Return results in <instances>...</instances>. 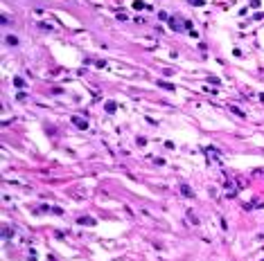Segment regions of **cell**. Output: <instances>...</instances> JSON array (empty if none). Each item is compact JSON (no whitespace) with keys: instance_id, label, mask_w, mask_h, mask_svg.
<instances>
[{"instance_id":"obj_1","label":"cell","mask_w":264,"mask_h":261,"mask_svg":"<svg viewBox=\"0 0 264 261\" xmlns=\"http://www.w3.org/2000/svg\"><path fill=\"white\" fill-rule=\"evenodd\" d=\"M72 122H75L81 131H86V128H88V122H84V119H79V117H72Z\"/></svg>"},{"instance_id":"obj_2","label":"cell","mask_w":264,"mask_h":261,"mask_svg":"<svg viewBox=\"0 0 264 261\" xmlns=\"http://www.w3.org/2000/svg\"><path fill=\"white\" fill-rule=\"evenodd\" d=\"M79 223H81V225H95V218H90V216H81Z\"/></svg>"},{"instance_id":"obj_3","label":"cell","mask_w":264,"mask_h":261,"mask_svg":"<svg viewBox=\"0 0 264 261\" xmlns=\"http://www.w3.org/2000/svg\"><path fill=\"white\" fill-rule=\"evenodd\" d=\"M104 108H106V113H115L117 104H115V101H106V106H104Z\"/></svg>"},{"instance_id":"obj_4","label":"cell","mask_w":264,"mask_h":261,"mask_svg":"<svg viewBox=\"0 0 264 261\" xmlns=\"http://www.w3.org/2000/svg\"><path fill=\"white\" fill-rule=\"evenodd\" d=\"M181 191H183L185 196H192V189H190L188 185H181Z\"/></svg>"},{"instance_id":"obj_5","label":"cell","mask_w":264,"mask_h":261,"mask_svg":"<svg viewBox=\"0 0 264 261\" xmlns=\"http://www.w3.org/2000/svg\"><path fill=\"white\" fill-rule=\"evenodd\" d=\"M158 83H160V88H165V90H174L172 83H165V81H158Z\"/></svg>"},{"instance_id":"obj_6","label":"cell","mask_w":264,"mask_h":261,"mask_svg":"<svg viewBox=\"0 0 264 261\" xmlns=\"http://www.w3.org/2000/svg\"><path fill=\"white\" fill-rule=\"evenodd\" d=\"M7 43H9V45H16V43H18V38H16V36H7Z\"/></svg>"},{"instance_id":"obj_7","label":"cell","mask_w":264,"mask_h":261,"mask_svg":"<svg viewBox=\"0 0 264 261\" xmlns=\"http://www.w3.org/2000/svg\"><path fill=\"white\" fill-rule=\"evenodd\" d=\"M133 7H136V9H142V7H147V5H145L142 0H136V2H133Z\"/></svg>"},{"instance_id":"obj_8","label":"cell","mask_w":264,"mask_h":261,"mask_svg":"<svg viewBox=\"0 0 264 261\" xmlns=\"http://www.w3.org/2000/svg\"><path fill=\"white\" fill-rule=\"evenodd\" d=\"M230 110H233L235 115H239V117H244V113H242V110H239V108H235V106H233V108H230Z\"/></svg>"}]
</instances>
